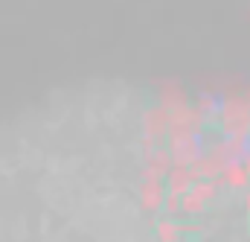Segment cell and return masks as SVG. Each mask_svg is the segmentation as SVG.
Here are the masks:
<instances>
[{
  "mask_svg": "<svg viewBox=\"0 0 250 242\" xmlns=\"http://www.w3.org/2000/svg\"><path fill=\"white\" fill-rule=\"evenodd\" d=\"M224 178L233 184V187H242V184H248V169H245L239 161H230V164L224 167Z\"/></svg>",
  "mask_w": 250,
  "mask_h": 242,
  "instance_id": "6da1fadb",
  "label": "cell"
}]
</instances>
